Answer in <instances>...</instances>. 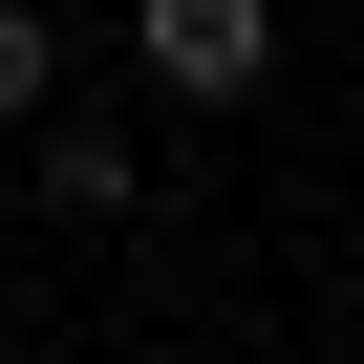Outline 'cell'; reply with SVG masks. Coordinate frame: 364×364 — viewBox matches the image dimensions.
<instances>
[{
  "mask_svg": "<svg viewBox=\"0 0 364 364\" xmlns=\"http://www.w3.org/2000/svg\"><path fill=\"white\" fill-rule=\"evenodd\" d=\"M129 65L193 86V107H257L279 86V0H129Z\"/></svg>",
  "mask_w": 364,
  "mask_h": 364,
  "instance_id": "1",
  "label": "cell"
},
{
  "mask_svg": "<svg viewBox=\"0 0 364 364\" xmlns=\"http://www.w3.org/2000/svg\"><path fill=\"white\" fill-rule=\"evenodd\" d=\"M22 171H43V215H129V193H150V150H129V107H65V86L22 107Z\"/></svg>",
  "mask_w": 364,
  "mask_h": 364,
  "instance_id": "2",
  "label": "cell"
},
{
  "mask_svg": "<svg viewBox=\"0 0 364 364\" xmlns=\"http://www.w3.org/2000/svg\"><path fill=\"white\" fill-rule=\"evenodd\" d=\"M43 86H65V0H0V129H22Z\"/></svg>",
  "mask_w": 364,
  "mask_h": 364,
  "instance_id": "3",
  "label": "cell"
}]
</instances>
